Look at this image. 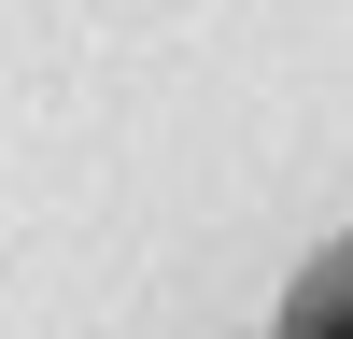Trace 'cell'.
Instances as JSON below:
<instances>
[{"label": "cell", "mask_w": 353, "mask_h": 339, "mask_svg": "<svg viewBox=\"0 0 353 339\" xmlns=\"http://www.w3.org/2000/svg\"><path fill=\"white\" fill-rule=\"evenodd\" d=\"M269 339H353V240H325L297 282H283V325Z\"/></svg>", "instance_id": "cell-1"}]
</instances>
